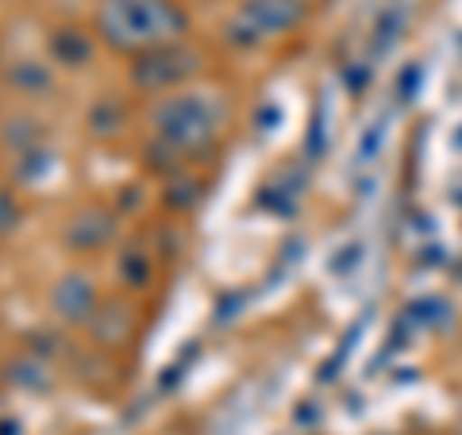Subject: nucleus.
<instances>
[{
    "mask_svg": "<svg viewBox=\"0 0 462 435\" xmlns=\"http://www.w3.org/2000/svg\"><path fill=\"white\" fill-rule=\"evenodd\" d=\"M100 27H105V39H112L116 47L151 51V47H162V42L178 39V32L185 27V16L170 0H105Z\"/></svg>",
    "mask_w": 462,
    "mask_h": 435,
    "instance_id": "1",
    "label": "nucleus"
}]
</instances>
